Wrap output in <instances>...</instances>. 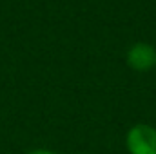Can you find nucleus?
I'll use <instances>...</instances> for the list:
<instances>
[{"instance_id":"1","label":"nucleus","mask_w":156,"mask_h":154,"mask_svg":"<svg viewBox=\"0 0 156 154\" xmlns=\"http://www.w3.org/2000/svg\"><path fill=\"white\" fill-rule=\"evenodd\" d=\"M125 145L129 154H156V129L147 123H138L129 129Z\"/></svg>"},{"instance_id":"2","label":"nucleus","mask_w":156,"mask_h":154,"mask_svg":"<svg viewBox=\"0 0 156 154\" xmlns=\"http://www.w3.org/2000/svg\"><path fill=\"white\" fill-rule=\"evenodd\" d=\"M127 64L134 71H149L156 65V49L151 44L138 42L127 51Z\"/></svg>"},{"instance_id":"3","label":"nucleus","mask_w":156,"mask_h":154,"mask_svg":"<svg viewBox=\"0 0 156 154\" xmlns=\"http://www.w3.org/2000/svg\"><path fill=\"white\" fill-rule=\"evenodd\" d=\"M27 154H56V152H53L49 149H33V151H29Z\"/></svg>"},{"instance_id":"4","label":"nucleus","mask_w":156,"mask_h":154,"mask_svg":"<svg viewBox=\"0 0 156 154\" xmlns=\"http://www.w3.org/2000/svg\"><path fill=\"white\" fill-rule=\"evenodd\" d=\"M154 67H156V65H154Z\"/></svg>"}]
</instances>
